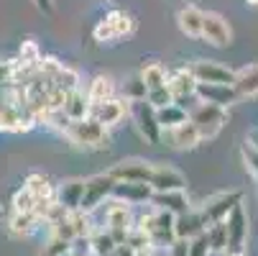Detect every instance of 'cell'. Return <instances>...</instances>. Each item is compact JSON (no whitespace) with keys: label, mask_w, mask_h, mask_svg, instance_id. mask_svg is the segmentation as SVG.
Instances as JSON below:
<instances>
[{"label":"cell","mask_w":258,"mask_h":256,"mask_svg":"<svg viewBox=\"0 0 258 256\" xmlns=\"http://www.w3.org/2000/svg\"><path fill=\"white\" fill-rule=\"evenodd\" d=\"M131 108H128V116L133 118L138 133L146 138V143H159L164 138V128L156 118V108L149 103V100H128Z\"/></svg>","instance_id":"3957f363"},{"label":"cell","mask_w":258,"mask_h":256,"mask_svg":"<svg viewBox=\"0 0 258 256\" xmlns=\"http://www.w3.org/2000/svg\"><path fill=\"white\" fill-rule=\"evenodd\" d=\"M36 126V118L26 108L16 105L13 100H0V131L3 133H28Z\"/></svg>","instance_id":"9c48e42d"},{"label":"cell","mask_w":258,"mask_h":256,"mask_svg":"<svg viewBox=\"0 0 258 256\" xmlns=\"http://www.w3.org/2000/svg\"><path fill=\"white\" fill-rule=\"evenodd\" d=\"M59 90H64V92H72V90H80V72L75 69V67H61L59 69V75L51 80Z\"/></svg>","instance_id":"d6a6232c"},{"label":"cell","mask_w":258,"mask_h":256,"mask_svg":"<svg viewBox=\"0 0 258 256\" xmlns=\"http://www.w3.org/2000/svg\"><path fill=\"white\" fill-rule=\"evenodd\" d=\"M156 118H159V123H161V128L166 133V131H171V128H176L181 123H187L189 113L181 108V103H169L166 108H159L156 111Z\"/></svg>","instance_id":"4316f807"},{"label":"cell","mask_w":258,"mask_h":256,"mask_svg":"<svg viewBox=\"0 0 258 256\" xmlns=\"http://www.w3.org/2000/svg\"><path fill=\"white\" fill-rule=\"evenodd\" d=\"M225 256H245V253H225Z\"/></svg>","instance_id":"7dc6e473"},{"label":"cell","mask_w":258,"mask_h":256,"mask_svg":"<svg viewBox=\"0 0 258 256\" xmlns=\"http://www.w3.org/2000/svg\"><path fill=\"white\" fill-rule=\"evenodd\" d=\"M110 256H136V248H133V246H128V243H118V246H115V251L110 253Z\"/></svg>","instance_id":"7bdbcfd3"},{"label":"cell","mask_w":258,"mask_h":256,"mask_svg":"<svg viewBox=\"0 0 258 256\" xmlns=\"http://www.w3.org/2000/svg\"><path fill=\"white\" fill-rule=\"evenodd\" d=\"M245 3H248V6H258V0H245Z\"/></svg>","instance_id":"bcb514c9"},{"label":"cell","mask_w":258,"mask_h":256,"mask_svg":"<svg viewBox=\"0 0 258 256\" xmlns=\"http://www.w3.org/2000/svg\"><path fill=\"white\" fill-rule=\"evenodd\" d=\"M149 205H154V208H159V210H169V213H174V215H181V213L192 210V202H189V197H187V190L154 192V197H151Z\"/></svg>","instance_id":"ffe728a7"},{"label":"cell","mask_w":258,"mask_h":256,"mask_svg":"<svg viewBox=\"0 0 258 256\" xmlns=\"http://www.w3.org/2000/svg\"><path fill=\"white\" fill-rule=\"evenodd\" d=\"M174 228H176V241H192L195 236L207 231V221H205V215H202L200 208H192L187 213L176 215Z\"/></svg>","instance_id":"2e32d148"},{"label":"cell","mask_w":258,"mask_h":256,"mask_svg":"<svg viewBox=\"0 0 258 256\" xmlns=\"http://www.w3.org/2000/svg\"><path fill=\"white\" fill-rule=\"evenodd\" d=\"M64 256H75V253H64Z\"/></svg>","instance_id":"c3c4849f"},{"label":"cell","mask_w":258,"mask_h":256,"mask_svg":"<svg viewBox=\"0 0 258 256\" xmlns=\"http://www.w3.org/2000/svg\"><path fill=\"white\" fill-rule=\"evenodd\" d=\"M174 223H176V215L169 210H159V208H151L149 213H143L136 221V226L149 236L154 248H171L176 243Z\"/></svg>","instance_id":"6da1fadb"},{"label":"cell","mask_w":258,"mask_h":256,"mask_svg":"<svg viewBox=\"0 0 258 256\" xmlns=\"http://www.w3.org/2000/svg\"><path fill=\"white\" fill-rule=\"evenodd\" d=\"M225 226H228V253H245V243L250 236V221H248L243 202L225 218Z\"/></svg>","instance_id":"ba28073f"},{"label":"cell","mask_w":258,"mask_h":256,"mask_svg":"<svg viewBox=\"0 0 258 256\" xmlns=\"http://www.w3.org/2000/svg\"><path fill=\"white\" fill-rule=\"evenodd\" d=\"M92 36H95V41H100V44H107V41H115V39H118V36H115V31H113V26H110V21H107V18H102V21L95 26Z\"/></svg>","instance_id":"f35d334b"},{"label":"cell","mask_w":258,"mask_h":256,"mask_svg":"<svg viewBox=\"0 0 258 256\" xmlns=\"http://www.w3.org/2000/svg\"><path fill=\"white\" fill-rule=\"evenodd\" d=\"M72 248H75L72 241H64L59 236H49L44 248H41V256H64V253H72Z\"/></svg>","instance_id":"d590c367"},{"label":"cell","mask_w":258,"mask_h":256,"mask_svg":"<svg viewBox=\"0 0 258 256\" xmlns=\"http://www.w3.org/2000/svg\"><path fill=\"white\" fill-rule=\"evenodd\" d=\"M149 185L154 187V192H169V190H187V177L179 169H174L171 164H161L154 162V172Z\"/></svg>","instance_id":"5bb4252c"},{"label":"cell","mask_w":258,"mask_h":256,"mask_svg":"<svg viewBox=\"0 0 258 256\" xmlns=\"http://www.w3.org/2000/svg\"><path fill=\"white\" fill-rule=\"evenodd\" d=\"M169 136V143H171V149H179V151H187V149H195V146L202 143V133L197 131V126L192 121L187 123H181L171 131H166Z\"/></svg>","instance_id":"603a6c76"},{"label":"cell","mask_w":258,"mask_h":256,"mask_svg":"<svg viewBox=\"0 0 258 256\" xmlns=\"http://www.w3.org/2000/svg\"><path fill=\"white\" fill-rule=\"evenodd\" d=\"M36 208V195L28 190V187H18L11 197V210L16 213H31Z\"/></svg>","instance_id":"836d02e7"},{"label":"cell","mask_w":258,"mask_h":256,"mask_svg":"<svg viewBox=\"0 0 258 256\" xmlns=\"http://www.w3.org/2000/svg\"><path fill=\"white\" fill-rule=\"evenodd\" d=\"M189 72L197 77V82H210V85H233L235 82V69L210 62V59H195L189 64Z\"/></svg>","instance_id":"30bf717a"},{"label":"cell","mask_w":258,"mask_h":256,"mask_svg":"<svg viewBox=\"0 0 258 256\" xmlns=\"http://www.w3.org/2000/svg\"><path fill=\"white\" fill-rule=\"evenodd\" d=\"M146 100H149V103L156 108V111H159V108H166L169 103H176V100H174V95H171V90H169V85L149 90V92H146Z\"/></svg>","instance_id":"74e56055"},{"label":"cell","mask_w":258,"mask_h":256,"mask_svg":"<svg viewBox=\"0 0 258 256\" xmlns=\"http://www.w3.org/2000/svg\"><path fill=\"white\" fill-rule=\"evenodd\" d=\"M105 18L110 21V26H113V31H115L118 39H123V36H131V33L136 31V18H133L131 13H125V11H110Z\"/></svg>","instance_id":"4dcf8cb0"},{"label":"cell","mask_w":258,"mask_h":256,"mask_svg":"<svg viewBox=\"0 0 258 256\" xmlns=\"http://www.w3.org/2000/svg\"><path fill=\"white\" fill-rule=\"evenodd\" d=\"M233 87H235L238 100H250V97L258 95V62L245 64V67H240V69L235 72Z\"/></svg>","instance_id":"44dd1931"},{"label":"cell","mask_w":258,"mask_h":256,"mask_svg":"<svg viewBox=\"0 0 258 256\" xmlns=\"http://www.w3.org/2000/svg\"><path fill=\"white\" fill-rule=\"evenodd\" d=\"M115 200L133 205H143V202H151L154 197V187L146 185V182H115V190H113Z\"/></svg>","instance_id":"ac0fdd59"},{"label":"cell","mask_w":258,"mask_h":256,"mask_svg":"<svg viewBox=\"0 0 258 256\" xmlns=\"http://www.w3.org/2000/svg\"><path fill=\"white\" fill-rule=\"evenodd\" d=\"M187 256H212V246H210L207 231L195 236L192 241H187Z\"/></svg>","instance_id":"8d00e7d4"},{"label":"cell","mask_w":258,"mask_h":256,"mask_svg":"<svg viewBox=\"0 0 258 256\" xmlns=\"http://www.w3.org/2000/svg\"><path fill=\"white\" fill-rule=\"evenodd\" d=\"M166 256H187V241H176V243L166 251Z\"/></svg>","instance_id":"60d3db41"},{"label":"cell","mask_w":258,"mask_h":256,"mask_svg":"<svg viewBox=\"0 0 258 256\" xmlns=\"http://www.w3.org/2000/svg\"><path fill=\"white\" fill-rule=\"evenodd\" d=\"M207 238L212 246V253H228V226L223 223H212L207 228Z\"/></svg>","instance_id":"1f68e13d"},{"label":"cell","mask_w":258,"mask_h":256,"mask_svg":"<svg viewBox=\"0 0 258 256\" xmlns=\"http://www.w3.org/2000/svg\"><path fill=\"white\" fill-rule=\"evenodd\" d=\"M82 195H85V179L82 177H69L56 185V202L69 213L82 208Z\"/></svg>","instance_id":"9a60e30c"},{"label":"cell","mask_w":258,"mask_h":256,"mask_svg":"<svg viewBox=\"0 0 258 256\" xmlns=\"http://www.w3.org/2000/svg\"><path fill=\"white\" fill-rule=\"evenodd\" d=\"M202 39L217 49H225L230 46L233 41V28L228 23L225 16L220 13H212V11H205V21H202Z\"/></svg>","instance_id":"8fae6325"},{"label":"cell","mask_w":258,"mask_h":256,"mask_svg":"<svg viewBox=\"0 0 258 256\" xmlns=\"http://www.w3.org/2000/svg\"><path fill=\"white\" fill-rule=\"evenodd\" d=\"M41 49H39V44H36L33 39H26L23 44H21V49H18V62H23V64H28V67H39L41 64Z\"/></svg>","instance_id":"e575fe53"},{"label":"cell","mask_w":258,"mask_h":256,"mask_svg":"<svg viewBox=\"0 0 258 256\" xmlns=\"http://www.w3.org/2000/svg\"><path fill=\"white\" fill-rule=\"evenodd\" d=\"M141 80L146 85V90H154V87H164L169 82V72L164 69V64L159 62H149L141 67Z\"/></svg>","instance_id":"f1b7e54d"},{"label":"cell","mask_w":258,"mask_h":256,"mask_svg":"<svg viewBox=\"0 0 258 256\" xmlns=\"http://www.w3.org/2000/svg\"><path fill=\"white\" fill-rule=\"evenodd\" d=\"M189 121L197 126V131L202 133V141L215 138L223 126L228 123V108H220V105H210V103H200L189 111Z\"/></svg>","instance_id":"277c9868"},{"label":"cell","mask_w":258,"mask_h":256,"mask_svg":"<svg viewBox=\"0 0 258 256\" xmlns=\"http://www.w3.org/2000/svg\"><path fill=\"white\" fill-rule=\"evenodd\" d=\"M128 108H131V103L125 97H110L105 103H95L90 116L95 121H100L105 128H113V126H118L128 116Z\"/></svg>","instance_id":"4fadbf2b"},{"label":"cell","mask_w":258,"mask_h":256,"mask_svg":"<svg viewBox=\"0 0 258 256\" xmlns=\"http://www.w3.org/2000/svg\"><path fill=\"white\" fill-rule=\"evenodd\" d=\"M87 97H90V103L95 105V103H105V100H110V97H115V82H113V77H107V75H95L90 82H87Z\"/></svg>","instance_id":"484cf974"},{"label":"cell","mask_w":258,"mask_h":256,"mask_svg":"<svg viewBox=\"0 0 258 256\" xmlns=\"http://www.w3.org/2000/svg\"><path fill=\"white\" fill-rule=\"evenodd\" d=\"M169 90H171V95H174V100L179 103V100H187V97H195L197 95V77L189 72V67H179L176 72H171L169 75Z\"/></svg>","instance_id":"d6986e66"},{"label":"cell","mask_w":258,"mask_h":256,"mask_svg":"<svg viewBox=\"0 0 258 256\" xmlns=\"http://www.w3.org/2000/svg\"><path fill=\"white\" fill-rule=\"evenodd\" d=\"M240 154H243L245 169H248L253 177H258V149H255V146H250V143L245 141V143H243V149H240Z\"/></svg>","instance_id":"ab89813d"},{"label":"cell","mask_w":258,"mask_h":256,"mask_svg":"<svg viewBox=\"0 0 258 256\" xmlns=\"http://www.w3.org/2000/svg\"><path fill=\"white\" fill-rule=\"evenodd\" d=\"M64 116L69 118V121H82V118H87L90 116V111H92V103H90V97H87V92L85 90H72V92H67V97H64Z\"/></svg>","instance_id":"d4e9b609"},{"label":"cell","mask_w":258,"mask_h":256,"mask_svg":"<svg viewBox=\"0 0 258 256\" xmlns=\"http://www.w3.org/2000/svg\"><path fill=\"white\" fill-rule=\"evenodd\" d=\"M8 233L11 236H16V238H28V236H33L36 231H39V226H41V218L36 215L33 210L31 213H16V210H11V215H8Z\"/></svg>","instance_id":"cb8c5ba5"},{"label":"cell","mask_w":258,"mask_h":256,"mask_svg":"<svg viewBox=\"0 0 258 256\" xmlns=\"http://www.w3.org/2000/svg\"><path fill=\"white\" fill-rule=\"evenodd\" d=\"M240 202H243V192L240 190H228V192H220V195L210 197L205 205H200L205 221H207V228L212 223H223Z\"/></svg>","instance_id":"52a82bcc"},{"label":"cell","mask_w":258,"mask_h":256,"mask_svg":"<svg viewBox=\"0 0 258 256\" xmlns=\"http://www.w3.org/2000/svg\"><path fill=\"white\" fill-rule=\"evenodd\" d=\"M23 187H28L36 200H46V197H56V185H51V179L41 172H31L23 182Z\"/></svg>","instance_id":"83f0119b"},{"label":"cell","mask_w":258,"mask_h":256,"mask_svg":"<svg viewBox=\"0 0 258 256\" xmlns=\"http://www.w3.org/2000/svg\"><path fill=\"white\" fill-rule=\"evenodd\" d=\"M113 190H115V179L110 177V172L102 174H92L85 179V195H82V213H95L105 200H113Z\"/></svg>","instance_id":"5b68a950"},{"label":"cell","mask_w":258,"mask_h":256,"mask_svg":"<svg viewBox=\"0 0 258 256\" xmlns=\"http://www.w3.org/2000/svg\"><path fill=\"white\" fill-rule=\"evenodd\" d=\"M107 172H110V177H113L115 182H146V185H149L151 172H154V162H146V159H120Z\"/></svg>","instance_id":"7c38bea8"},{"label":"cell","mask_w":258,"mask_h":256,"mask_svg":"<svg viewBox=\"0 0 258 256\" xmlns=\"http://www.w3.org/2000/svg\"><path fill=\"white\" fill-rule=\"evenodd\" d=\"M133 226H136V221H133V215H131V205L113 197V200H110V205H107V210H105V228L113 233V238L118 243H125V238H128V233H131Z\"/></svg>","instance_id":"8992f818"},{"label":"cell","mask_w":258,"mask_h":256,"mask_svg":"<svg viewBox=\"0 0 258 256\" xmlns=\"http://www.w3.org/2000/svg\"><path fill=\"white\" fill-rule=\"evenodd\" d=\"M118 241L113 238V233H110L107 228H95L92 236H90V251L95 256H110L115 251Z\"/></svg>","instance_id":"f546056e"},{"label":"cell","mask_w":258,"mask_h":256,"mask_svg":"<svg viewBox=\"0 0 258 256\" xmlns=\"http://www.w3.org/2000/svg\"><path fill=\"white\" fill-rule=\"evenodd\" d=\"M202 21H205V11H200L197 6H181L176 13L179 31L189 36V39H202Z\"/></svg>","instance_id":"7402d4cb"},{"label":"cell","mask_w":258,"mask_h":256,"mask_svg":"<svg viewBox=\"0 0 258 256\" xmlns=\"http://www.w3.org/2000/svg\"><path fill=\"white\" fill-rule=\"evenodd\" d=\"M197 100L200 103H210V105H220V108H230L238 103L235 87L233 85H210V82H200L197 85Z\"/></svg>","instance_id":"e0dca14e"},{"label":"cell","mask_w":258,"mask_h":256,"mask_svg":"<svg viewBox=\"0 0 258 256\" xmlns=\"http://www.w3.org/2000/svg\"><path fill=\"white\" fill-rule=\"evenodd\" d=\"M61 133L75 143L77 149H87V151H102V149H107V143H110L107 128L100 121H95L92 116H87L82 121H69Z\"/></svg>","instance_id":"7a4b0ae2"},{"label":"cell","mask_w":258,"mask_h":256,"mask_svg":"<svg viewBox=\"0 0 258 256\" xmlns=\"http://www.w3.org/2000/svg\"><path fill=\"white\" fill-rule=\"evenodd\" d=\"M3 221H8V213H6L3 205H0V223H3Z\"/></svg>","instance_id":"f6af8a7d"},{"label":"cell","mask_w":258,"mask_h":256,"mask_svg":"<svg viewBox=\"0 0 258 256\" xmlns=\"http://www.w3.org/2000/svg\"><path fill=\"white\" fill-rule=\"evenodd\" d=\"M31 3H33L36 8H39L41 13H46V16H49V13H54V0H31Z\"/></svg>","instance_id":"b9f144b4"},{"label":"cell","mask_w":258,"mask_h":256,"mask_svg":"<svg viewBox=\"0 0 258 256\" xmlns=\"http://www.w3.org/2000/svg\"><path fill=\"white\" fill-rule=\"evenodd\" d=\"M136 256H154V248H141L136 251Z\"/></svg>","instance_id":"ee69618b"}]
</instances>
